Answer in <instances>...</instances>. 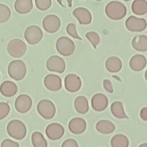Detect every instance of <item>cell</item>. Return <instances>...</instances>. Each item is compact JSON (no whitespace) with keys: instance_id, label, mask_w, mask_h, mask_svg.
I'll use <instances>...</instances> for the list:
<instances>
[{"instance_id":"obj_1","label":"cell","mask_w":147,"mask_h":147,"mask_svg":"<svg viewBox=\"0 0 147 147\" xmlns=\"http://www.w3.org/2000/svg\"><path fill=\"white\" fill-rule=\"evenodd\" d=\"M105 13L108 17L112 20H118L123 18L126 14V7L119 1H111L105 7Z\"/></svg>"},{"instance_id":"obj_2","label":"cell","mask_w":147,"mask_h":147,"mask_svg":"<svg viewBox=\"0 0 147 147\" xmlns=\"http://www.w3.org/2000/svg\"><path fill=\"white\" fill-rule=\"evenodd\" d=\"M6 130L9 136L18 140L23 139L26 134L25 125L18 119L10 121L7 125Z\"/></svg>"},{"instance_id":"obj_3","label":"cell","mask_w":147,"mask_h":147,"mask_svg":"<svg viewBox=\"0 0 147 147\" xmlns=\"http://www.w3.org/2000/svg\"><path fill=\"white\" fill-rule=\"evenodd\" d=\"M7 72L9 76L12 79L17 81L21 80L26 75V65L21 60H13L8 65Z\"/></svg>"},{"instance_id":"obj_4","label":"cell","mask_w":147,"mask_h":147,"mask_svg":"<svg viewBox=\"0 0 147 147\" xmlns=\"http://www.w3.org/2000/svg\"><path fill=\"white\" fill-rule=\"evenodd\" d=\"M56 48L60 55L64 56H69L74 52L75 45L71 38L66 36H62L57 40Z\"/></svg>"},{"instance_id":"obj_5","label":"cell","mask_w":147,"mask_h":147,"mask_svg":"<svg viewBox=\"0 0 147 147\" xmlns=\"http://www.w3.org/2000/svg\"><path fill=\"white\" fill-rule=\"evenodd\" d=\"M38 113L44 119H50L52 118L56 113V107L54 103L47 99H41L37 105Z\"/></svg>"},{"instance_id":"obj_6","label":"cell","mask_w":147,"mask_h":147,"mask_svg":"<svg viewBox=\"0 0 147 147\" xmlns=\"http://www.w3.org/2000/svg\"><path fill=\"white\" fill-rule=\"evenodd\" d=\"M7 51L13 57H21L26 51V45L22 40L14 38L9 42L7 46Z\"/></svg>"},{"instance_id":"obj_7","label":"cell","mask_w":147,"mask_h":147,"mask_svg":"<svg viewBox=\"0 0 147 147\" xmlns=\"http://www.w3.org/2000/svg\"><path fill=\"white\" fill-rule=\"evenodd\" d=\"M43 37V32L41 29L37 25H30L25 30L24 38L25 40L31 45L38 43Z\"/></svg>"},{"instance_id":"obj_8","label":"cell","mask_w":147,"mask_h":147,"mask_svg":"<svg viewBox=\"0 0 147 147\" xmlns=\"http://www.w3.org/2000/svg\"><path fill=\"white\" fill-rule=\"evenodd\" d=\"M42 25L47 32L53 33L59 29L61 21L59 17L56 15L49 14L44 18Z\"/></svg>"},{"instance_id":"obj_9","label":"cell","mask_w":147,"mask_h":147,"mask_svg":"<svg viewBox=\"0 0 147 147\" xmlns=\"http://www.w3.org/2000/svg\"><path fill=\"white\" fill-rule=\"evenodd\" d=\"M125 25L126 28L131 32H141L146 29L147 23L143 18L131 16L126 19Z\"/></svg>"},{"instance_id":"obj_10","label":"cell","mask_w":147,"mask_h":147,"mask_svg":"<svg viewBox=\"0 0 147 147\" xmlns=\"http://www.w3.org/2000/svg\"><path fill=\"white\" fill-rule=\"evenodd\" d=\"M46 66L47 68L50 71L63 73L65 69V63L61 57L53 55L48 58Z\"/></svg>"},{"instance_id":"obj_11","label":"cell","mask_w":147,"mask_h":147,"mask_svg":"<svg viewBox=\"0 0 147 147\" xmlns=\"http://www.w3.org/2000/svg\"><path fill=\"white\" fill-rule=\"evenodd\" d=\"M32 106V100L30 96L26 94H21L16 98L14 106L16 110L20 113H25L30 110Z\"/></svg>"},{"instance_id":"obj_12","label":"cell","mask_w":147,"mask_h":147,"mask_svg":"<svg viewBox=\"0 0 147 147\" xmlns=\"http://www.w3.org/2000/svg\"><path fill=\"white\" fill-rule=\"evenodd\" d=\"M65 88L68 92H75L82 86V80L79 76L75 74H68L64 79Z\"/></svg>"},{"instance_id":"obj_13","label":"cell","mask_w":147,"mask_h":147,"mask_svg":"<svg viewBox=\"0 0 147 147\" xmlns=\"http://www.w3.org/2000/svg\"><path fill=\"white\" fill-rule=\"evenodd\" d=\"M64 133V127L59 123L49 124L45 129V134L51 140H57L61 138Z\"/></svg>"},{"instance_id":"obj_14","label":"cell","mask_w":147,"mask_h":147,"mask_svg":"<svg viewBox=\"0 0 147 147\" xmlns=\"http://www.w3.org/2000/svg\"><path fill=\"white\" fill-rule=\"evenodd\" d=\"M44 84L51 91H57L62 87L61 78L55 74H48L44 79Z\"/></svg>"},{"instance_id":"obj_15","label":"cell","mask_w":147,"mask_h":147,"mask_svg":"<svg viewBox=\"0 0 147 147\" xmlns=\"http://www.w3.org/2000/svg\"><path fill=\"white\" fill-rule=\"evenodd\" d=\"M86 122L80 117H75L72 118L68 123V129L69 131L76 134L83 133L86 129Z\"/></svg>"},{"instance_id":"obj_16","label":"cell","mask_w":147,"mask_h":147,"mask_svg":"<svg viewBox=\"0 0 147 147\" xmlns=\"http://www.w3.org/2000/svg\"><path fill=\"white\" fill-rule=\"evenodd\" d=\"M91 103L92 109L95 111H102L107 107L108 99L105 95L97 93L92 97Z\"/></svg>"},{"instance_id":"obj_17","label":"cell","mask_w":147,"mask_h":147,"mask_svg":"<svg viewBox=\"0 0 147 147\" xmlns=\"http://www.w3.org/2000/svg\"><path fill=\"white\" fill-rule=\"evenodd\" d=\"M73 15L77 18L80 24L87 25L91 23L92 16L90 11L83 7H79L74 9Z\"/></svg>"},{"instance_id":"obj_18","label":"cell","mask_w":147,"mask_h":147,"mask_svg":"<svg viewBox=\"0 0 147 147\" xmlns=\"http://www.w3.org/2000/svg\"><path fill=\"white\" fill-rule=\"evenodd\" d=\"M18 91L17 84L10 81L5 80L0 86V92L5 97H11L14 96Z\"/></svg>"},{"instance_id":"obj_19","label":"cell","mask_w":147,"mask_h":147,"mask_svg":"<svg viewBox=\"0 0 147 147\" xmlns=\"http://www.w3.org/2000/svg\"><path fill=\"white\" fill-rule=\"evenodd\" d=\"M146 59L142 55H135L130 60L129 65L131 69L135 71H140L146 65Z\"/></svg>"},{"instance_id":"obj_20","label":"cell","mask_w":147,"mask_h":147,"mask_svg":"<svg viewBox=\"0 0 147 147\" xmlns=\"http://www.w3.org/2000/svg\"><path fill=\"white\" fill-rule=\"evenodd\" d=\"M33 8L32 0H17L14 3V9L20 14H26Z\"/></svg>"},{"instance_id":"obj_21","label":"cell","mask_w":147,"mask_h":147,"mask_svg":"<svg viewBox=\"0 0 147 147\" xmlns=\"http://www.w3.org/2000/svg\"><path fill=\"white\" fill-rule=\"evenodd\" d=\"M122 66L121 60L117 57L111 56L109 57L105 62V67L110 72H117L121 69Z\"/></svg>"},{"instance_id":"obj_22","label":"cell","mask_w":147,"mask_h":147,"mask_svg":"<svg viewBox=\"0 0 147 147\" xmlns=\"http://www.w3.org/2000/svg\"><path fill=\"white\" fill-rule=\"evenodd\" d=\"M95 127L98 131L102 134H110L113 132L115 129L113 122L105 119L99 121L96 123Z\"/></svg>"},{"instance_id":"obj_23","label":"cell","mask_w":147,"mask_h":147,"mask_svg":"<svg viewBox=\"0 0 147 147\" xmlns=\"http://www.w3.org/2000/svg\"><path fill=\"white\" fill-rule=\"evenodd\" d=\"M74 107L79 114H86L89 109L87 99L84 96H77L74 101Z\"/></svg>"},{"instance_id":"obj_24","label":"cell","mask_w":147,"mask_h":147,"mask_svg":"<svg viewBox=\"0 0 147 147\" xmlns=\"http://www.w3.org/2000/svg\"><path fill=\"white\" fill-rule=\"evenodd\" d=\"M132 47L137 51L145 52L147 51V36L145 35H137L131 41Z\"/></svg>"},{"instance_id":"obj_25","label":"cell","mask_w":147,"mask_h":147,"mask_svg":"<svg viewBox=\"0 0 147 147\" xmlns=\"http://www.w3.org/2000/svg\"><path fill=\"white\" fill-rule=\"evenodd\" d=\"M133 12L137 15H143L147 13V1L145 0H135L131 5Z\"/></svg>"},{"instance_id":"obj_26","label":"cell","mask_w":147,"mask_h":147,"mask_svg":"<svg viewBox=\"0 0 147 147\" xmlns=\"http://www.w3.org/2000/svg\"><path fill=\"white\" fill-rule=\"evenodd\" d=\"M111 111L113 115L118 118H127V116L126 115L123 103L119 101H116L113 102L111 105Z\"/></svg>"},{"instance_id":"obj_27","label":"cell","mask_w":147,"mask_h":147,"mask_svg":"<svg viewBox=\"0 0 147 147\" xmlns=\"http://www.w3.org/2000/svg\"><path fill=\"white\" fill-rule=\"evenodd\" d=\"M129 144L127 137L122 134H115L111 140L112 147H128Z\"/></svg>"},{"instance_id":"obj_28","label":"cell","mask_w":147,"mask_h":147,"mask_svg":"<svg viewBox=\"0 0 147 147\" xmlns=\"http://www.w3.org/2000/svg\"><path fill=\"white\" fill-rule=\"evenodd\" d=\"M32 142L34 147H47V140L42 134L39 131H34L31 137Z\"/></svg>"},{"instance_id":"obj_29","label":"cell","mask_w":147,"mask_h":147,"mask_svg":"<svg viewBox=\"0 0 147 147\" xmlns=\"http://www.w3.org/2000/svg\"><path fill=\"white\" fill-rule=\"evenodd\" d=\"M11 16L10 8L5 4L0 3V23L7 21Z\"/></svg>"},{"instance_id":"obj_30","label":"cell","mask_w":147,"mask_h":147,"mask_svg":"<svg viewBox=\"0 0 147 147\" xmlns=\"http://www.w3.org/2000/svg\"><path fill=\"white\" fill-rule=\"evenodd\" d=\"M86 38L92 44L94 48H96V46L100 42V37L99 34L94 31H90L86 34Z\"/></svg>"},{"instance_id":"obj_31","label":"cell","mask_w":147,"mask_h":147,"mask_svg":"<svg viewBox=\"0 0 147 147\" xmlns=\"http://www.w3.org/2000/svg\"><path fill=\"white\" fill-rule=\"evenodd\" d=\"M66 31L67 33L74 38H77L79 40H82V38L79 36L76 28V25L74 23H69L67 25Z\"/></svg>"},{"instance_id":"obj_32","label":"cell","mask_w":147,"mask_h":147,"mask_svg":"<svg viewBox=\"0 0 147 147\" xmlns=\"http://www.w3.org/2000/svg\"><path fill=\"white\" fill-rule=\"evenodd\" d=\"M35 3L39 10H47L50 7L52 1L51 0H36Z\"/></svg>"},{"instance_id":"obj_33","label":"cell","mask_w":147,"mask_h":147,"mask_svg":"<svg viewBox=\"0 0 147 147\" xmlns=\"http://www.w3.org/2000/svg\"><path fill=\"white\" fill-rule=\"evenodd\" d=\"M10 112V106L6 102H0V120L4 119Z\"/></svg>"},{"instance_id":"obj_34","label":"cell","mask_w":147,"mask_h":147,"mask_svg":"<svg viewBox=\"0 0 147 147\" xmlns=\"http://www.w3.org/2000/svg\"><path fill=\"white\" fill-rule=\"evenodd\" d=\"M1 147H19V144L10 139L4 140L1 144Z\"/></svg>"},{"instance_id":"obj_35","label":"cell","mask_w":147,"mask_h":147,"mask_svg":"<svg viewBox=\"0 0 147 147\" xmlns=\"http://www.w3.org/2000/svg\"><path fill=\"white\" fill-rule=\"evenodd\" d=\"M61 147H79L78 144L74 139H67L62 144Z\"/></svg>"},{"instance_id":"obj_36","label":"cell","mask_w":147,"mask_h":147,"mask_svg":"<svg viewBox=\"0 0 147 147\" xmlns=\"http://www.w3.org/2000/svg\"><path fill=\"white\" fill-rule=\"evenodd\" d=\"M103 87L105 90H106L107 92L112 93L113 92V88L111 84V82L109 79H105L103 80Z\"/></svg>"},{"instance_id":"obj_37","label":"cell","mask_w":147,"mask_h":147,"mask_svg":"<svg viewBox=\"0 0 147 147\" xmlns=\"http://www.w3.org/2000/svg\"><path fill=\"white\" fill-rule=\"evenodd\" d=\"M140 115L141 118L145 121H147V107H144L140 110Z\"/></svg>"},{"instance_id":"obj_38","label":"cell","mask_w":147,"mask_h":147,"mask_svg":"<svg viewBox=\"0 0 147 147\" xmlns=\"http://www.w3.org/2000/svg\"><path fill=\"white\" fill-rule=\"evenodd\" d=\"M138 147H147V143H143L141 144L138 146Z\"/></svg>"},{"instance_id":"obj_39","label":"cell","mask_w":147,"mask_h":147,"mask_svg":"<svg viewBox=\"0 0 147 147\" xmlns=\"http://www.w3.org/2000/svg\"><path fill=\"white\" fill-rule=\"evenodd\" d=\"M145 79H146V81H147V69L146 70L145 73Z\"/></svg>"},{"instance_id":"obj_40","label":"cell","mask_w":147,"mask_h":147,"mask_svg":"<svg viewBox=\"0 0 147 147\" xmlns=\"http://www.w3.org/2000/svg\"><path fill=\"white\" fill-rule=\"evenodd\" d=\"M0 79H1V74H0Z\"/></svg>"}]
</instances>
